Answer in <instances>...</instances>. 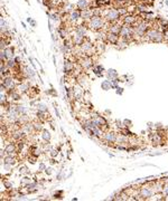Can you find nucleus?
<instances>
[{
    "mask_svg": "<svg viewBox=\"0 0 168 201\" xmlns=\"http://www.w3.org/2000/svg\"><path fill=\"white\" fill-rule=\"evenodd\" d=\"M0 59H1V61H7L8 59H7V56H6V53H5V50L3 49H1V51H0Z\"/></svg>",
    "mask_w": 168,
    "mask_h": 201,
    "instance_id": "603ef678",
    "label": "nucleus"
},
{
    "mask_svg": "<svg viewBox=\"0 0 168 201\" xmlns=\"http://www.w3.org/2000/svg\"><path fill=\"white\" fill-rule=\"evenodd\" d=\"M27 22L30 25V27H33V28H35L37 26V22L35 21L33 18H30V17H28V18H27Z\"/></svg>",
    "mask_w": 168,
    "mask_h": 201,
    "instance_id": "8fccbe9b",
    "label": "nucleus"
},
{
    "mask_svg": "<svg viewBox=\"0 0 168 201\" xmlns=\"http://www.w3.org/2000/svg\"><path fill=\"white\" fill-rule=\"evenodd\" d=\"M47 14V16L49 17V20L50 21H54V22H58L59 20H61L62 16H59L58 12H53V14H49V12H46Z\"/></svg>",
    "mask_w": 168,
    "mask_h": 201,
    "instance_id": "72a5a7b5",
    "label": "nucleus"
},
{
    "mask_svg": "<svg viewBox=\"0 0 168 201\" xmlns=\"http://www.w3.org/2000/svg\"><path fill=\"white\" fill-rule=\"evenodd\" d=\"M33 124H34V128H35V132H36V133H37V132H38V133H40V132L44 130V126H43V124H44V123L40 122L39 120L34 121Z\"/></svg>",
    "mask_w": 168,
    "mask_h": 201,
    "instance_id": "473e14b6",
    "label": "nucleus"
},
{
    "mask_svg": "<svg viewBox=\"0 0 168 201\" xmlns=\"http://www.w3.org/2000/svg\"><path fill=\"white\" fill-rule=\"evenodd\" d=\"M12 167H14V165L8 164V163H3V170H6L7 172H9V171H12Z\"/></svg>",
    "mask_w": 168,
    "mask_h": 201,
    "instance_id": "864d4df0",
    "label": "nucleus"
},
{
    "mask_svg": "<svg viewBox=\"0 0 168 201\" xmlns=\"http://www.w3.org/2000/svg\"><path fill=\"white\" fill-rule=\"evenodd\" d=\"M84 98V92H83V86H81L80 84L76 83L75 85H73V100H83Z\"/></svg>",
    "mask_w": 168,
    "mask_h": 201,
    "instance_id": "1a4fd4ad",
    "label": "nucleus"
},
{
    "mask_svg": "<svg viewBox=\"0 0 168 201\" xmlns=\"http://www.w3.org/2000/svg\"><path fill=\"white\" fill-rule=\"evenodd\" d=\"M15 61H16L17 65H21V58H20V57H18V56H16V57H15Z\"/></svg>",
    "mask_w": 168,
    "mask_h": 201,
    "instance_id": "052dcab7",
    "label": "nucleus"
},
{
    "mask_svg": "<svg viewBox=\"0 0 168 201\" xmlns=\"http://www.w3.org/2000/svg\"><path fill=\"white\" fill-rule=\"evenodd\" d=\"M2 182H3V187H5L7 190H12V189H14V184L11 183L9 180H7V179L3 178Z\"/></svg>",
    "mask_w": 168,
    "mask_h": 201,
    "instance_id": "c03bdc74",
    "label": "nucleus"
},
{
    "mask_svg": "<svg viewBox=\"0 0 168 201\" xmlns=\"http://www.w3.org/2000/svg\"><path fill=\"white\" fill-rule=\"evenodd\" d=\"M3 50H5L6 56H7V59H12L16 57V55H15V46H8Z\"/></svg>",
    "mask_w": 168,
    "mask_h": 201,
    "instance_id": "c756f323",
    "label": "nucleus"
},
{
    "mask_svg": "<svg viewBox=\"0 0 168 201\" xmlns=\"http://www.w3.org/2000/svg\"><path fill=\"white\" fill-rule=\"evenodd\" d=\"M74 70H75V65H74V63L68 60V59H65L64 63H63V72H64V75L72 76Z\"/></svg>",
    "mask_w": 168,
    "mask_h": 201,
    "instance_id": "9b49d317",
    "label": "nucleus"
},
{
    "mask_svg": "<svg viewBox=\"0 0 168 201\" xmlns=\"http://www.w3.org/2000/svg\"><path fill=\"white\" fill-rule=\"evenodd\" d=\"M54 111H55L56 117H57V118H61V114H59V111H58V109H57V105H56L55 103H54Z\"/></svg>",
    "mask_w": 168,
    "mask_h": 201,
    "instance_id": "6e6d98bb",
    "label": "nucleus"
},
{
    "mask_svg": "<svg viewBox=\"0 0 168 201\" xmlns=\"http://www.w3.org/2000/svg\"><path fill=\"white\" fill-rule=\"evenodd\" d=\"M105 76L109 81H111L113 78L119 77V73H118V70L114 69V68H109V69L105 72Z\"/></svg>",
    "mask_w": 168,
    "mask_h": 201,
    "instance_id": "cd10ccee",
    "label": "nucleus"
},
{
    "mask_svg": "<svg viewBox=\"0 0 168 201\" xmlns=\"http://www.w3.org/2000/svg\"><path fill=\"white\" fill-rule=\"evenodd\" d=\"M118 135L119 134L114 131H111V130H108L103 133L102 135V140L105 144H108L109 146H115L114 144H117L118 141Z\"/></svg>",
    "mask_w": 168,
    "mask_h": 201,
    "instance_id": "0eeeda50",
    "label": "nucleus"
},
{
    "mask_svg": "<svg viewBox=\"0 0 168 201\" xmlns=\"http://www.w3.org/2000/svg\"><path fill=\"white\" fill-rule=\"evenodd\" d=\"M123 126H124V128H130L132 125V122L130 120H123Z\"/></svg>",
    "mask_w": 168,
    "mask_h": 201,
    "instance_id": "3c124183",
    "label": "nucleus"
},
{
    "mask_svg": "<svg viewBox=\"0 0 168 201\" xmlns=\"http://www.w3.org/2000/svg\"><path fill=\"white\" fill-rule=\"evenodd\" d=\"M30 181H31V178H29V176H22L21 180H20V185H21L22 188H25L26 184L29 183Z\"/></svg>",
    "mask_w": 168,
    "mask_h": 201,
    "instance_id": "37998d69",
    "label": "nucleus"
},
{
    "mask_svg": "<svg viewBox=\"0 0 168 201\" xmlns=\"http://www.w3.org/2000/svg\"><path fill=\"white\" fill-rule=\"evenodd\" d=\"M24 75H25V77L27 81H30V79H34V78H35V76H36V72H35V69L30 68V67L25 66L24 67Z\"/></svg>",
    "mask_w": 168,
    "mask_h": 201,
    "instance_id": "b1692460",
    "label": "nucleus"
},
{
    "mask_svg": "<svg viewBox=\"0 0 168 201\" xmlns=\"http://www.w3.org/2000/svg\"><path fill=\"white\" fill-rule=\"evenodd\" d=\"M122 25H128V26H134L139 20H137L136 16L133 15H127V16L122 17Z\"/></svg>",
    "mask_w": 168,
    "mask_h": 201,
    "instance_id": "4468645a",
    "label": "nucleus"
},
{
    "mask_svg": "<svg viewBox=\"0 0 168 201\" xmlns=\"http://www.w3.org/2000/svg\"><path fill=\"white\" fill-rule=\"evenodd\" d=\"M21 130L26 133V135H33L34 133H36L35 132V128H34V124L33 122H27L25 123L24 125H22Z\"/></svg>",
    "mask_w": 168,
    "mask_h": 201,
    "instance_id": "5701e85b",
    "label": "nucleus"
},
{
    "mask_svg": "<svg viewBox=\"0 0 168 201\" xmlns=\"http://www.w3.org/2000/svg\"><path fill=\"white\" fill-rule=\"evenodd\" d=\"M85 39L84 37H81L78 36V35H74V37H73V44H74V46H77V47H81L82 45H83V42H85Z\"/></svg>",
    "mask_w": 168,
    "mask_h": 201,
    "instance_id": "7c9ffc66",
    "label": "nucleus"
},
{
    "mask_svg": "<svg viewBox=\"0 0 168 201\" xmlns=\"http://www.w3.org/2000/svg\"><path fill=\"white\" fill-rule=\"evenodd\" d=\"M142 1H146V0H142Z\"/></svg>",
    "mask_w": 168,
    "mask_h": 201,
    "instance_id": "774afa93",
    "label": "nucleus"
},
{
    "mask_svg": "<svg viewBox=\"0 0 168 201\" xmlns=\"http://www.w3.org/2000/svg\"><path fill=\"white\" fill-rule=\"evenodd\" d=\"M67 17H68V21H70L71 24H75L77 20L81 19V11L78 10V9H74L72 12L68 14Z\"/></svg>",
    "mask_w": 168,
    "mask_h": 201,
    "instance_id": "6ab92c4d",
    "label": "nucleus"
},
{
    "mask_svg": "<svg viewBox=\"0 0 168 201\" xmlns=\"http://www.w3.org/2000/svg\"><path fill=\"white\" fill-rule=\"evenodd\" d=\"M121 29H122V24L114 22V24H110V27L108 29V33L115 34V35H120Z\"/></svg>",
    "mask_w": 168,
    "mask_h": 201,
    "instance_id": "412c9836",
    "label": "nucleus"
},
{
    "mask_svg": "<svg viewBox=\"0 0 168 201\" xmlns=\"http://www.w3.org/2000/svg\"><path fill=\"white\" fill-rule=\"evenodd\" d=\"M104 20L109 24H114V22H119L121 18V15L119 12V9L117 8H111L104 12Z\"/></svg>",
    "mask_w": 168,
    "mask_h": 201,
    "instance_id": "39448f33",
    "label": "nucleus"
},
{
    "mask_svg": "<svg viewBox=\"0 0 168 201\" xmlns=\"http://www.w3.org/2000/svg\"><path fill=\"white\" fill-rule=\"evenodd\" d=\"M93 17V11L92 9H85V10L81 11V19L83 21H89L91 18Z\"/></svg>",
    "mask_w": 168,
    "mask_h": 201,
    "instance_id": "393cba45",
    "label": "nucleus"
},
{
    "mask_svg": "<svg viewBox=\"0 0 168 201\" xmlns=\"http://www.w3.org/2000/svg\"><path fill=\"white\" fill-rule=\"evenodd\" d=\"M106 34H108V31L105 33L104 30L96 31V39L100 42H106Z\"/></svg>",
    "mask_w": 168,
    "mask_h": 201,
    "instance_id": "c9c22d12",
    "label": "nucleus"
},
{
    "mask_svg": "<svg viewBox=\"0 0 168 201\" xmlns=\"http://www.w3.org/2000/svg\"><path fill=\"white\" fill-rule=\"evenodd\" d=\"M101 88L103 89V91H109V89H111L112 88L111 81H109V79H105V81L101 82Z\"/></svg>",
    "mask_w": 168,
    "mask_h": 201,
    "instance_id": "f704fd0d",
    "label": "nucleus"
},
{
    "mask_svg": "<svg viewBox=\"0 0 168 201\" xmlns=\"http://www.w3.org/2000/svg\"><path fill=\"white\" fill-rule=\"evenodd\" d=\"M121 37L120 35H115V34L108 33L106 34V42H109L111 45H118L120 42Z\"/></svg>",
    "mask_w": 168,
    "mask_h": 201,
    "instance_id": "a211bd4d",
    "label": "nucleus"
},
{
    "mask_svg": "<svg viewBox=\"0 0 168 201\" xmlns=\"http://www.w3.org/2000/svg\"><path fill=\"white\" fill-rule=\"evenodd\" d=\"M78 65L83 68V69H90L93 68V58L89 55H84L83 57L78 59Z\"/></svg>",
    "mask_w": 168,
    "mask_h": 201,
    "instance_id": "6e6552de",
    "label": "nucleus"
},
{
    "mask_svg": "<svg viewBox=\"0 0 168 201\" xmlns=\"http://www.w3.org/2000/svg\"><path fill=\"white\" fill-rule=\"evenodd\" d=\"M0 29H1V34H7L9 30H10L8 21H7L3 17H1V19H0Z\"/></svg>",
    "mask_w": 168,
    "mask_h": 201,
    "instance_id": "a878e982",
    "label": "nucleus"
},
{
    "mask_svg": "<svg viewBox=\"0 0 168 201\" xmlns=\"http://www.w3.org/2000/svg\"><path fill=\"white\" fill-rule=\"evenodd\" d=\"M46 163L43 161H40L38 163V167H37V172H45V170H46Z\"/></svg>",
    "mask_w": 168,
    "mask_h": 201,
    "instance_id": "a18cd8bd",
    "label": "nucleus"
},
{
    "mask_svg": "<svg viewBox=\"0 0 168 201\" xmlns=\"http://www.w3.org/2000/svg\"><path fill=\"white\" fill-rule=\"evenodd\" d=\"M2 163H8V164H11V165H16L18 163V159H17L16 153L8 154L5 158H2Z\"/></svg>",
    "mask_w": 168,
    "mask_h": 201,
    "instance_id": "4be33fe9",
    "label": "nucleus"
},
{
    "mask_svg": "<svg viewBox=\"0 0 168 201\" xmlns=\"http://www.w3.org/2000/svg\"><path fill=\"white\" fill-rule=\"evenodd\" d=\"M57 34H58V36L61 37L62 39H66L68 38V36H70V33H68V30H67V28L63 27V26H61V27L57 28Z\"/></svg>",
    "mask_w": 168,
    "mask_h": 201,
    "instance_id": "bb28decb",
    "label": "nucleus"
},
{
    "mask_svg": "<svg viewBox=\"0 0 168 201\" xmlns=\"http://www.w3.org/2000/svg\"><path fill=\"white\" fill-rule=\"evenodd\" d=\"M106 21L102 16H93L91 19L87 21V28L93 31H99L103 30L104 26H105Z\"/></svg>",
    "mask_w": 168,
    "mask_h": 201,
    "instance_id": "7ed1b4c3",
    "label": "nucleus"
},
{
    "mask_svg": "<svg viewBox=\"0 0 168 201\" xmlns=\"http://www.w3.org/2000/svg\"><path fill=\"white\" fill-rule=\"evenodd\" d=\"M64 198V191L63 190H57L55 191L53 194V199H56V200H61V199Z\"/></svg>",
    "mask_w": 168,
    "mask_h": 201,
    "instance_id": "a19ab883",
    "label": "nucleus"
},
{
    "mask_svg": "<svg viewBox=\"0 0 168 201\" xmlns=\"http://www.w3.org/2000/svg\"><path fill=\"white\" fill-rule=\"evenodd\" d=\"M49 163H50V165H54V164H57L58 162H57V160H56V158H50Z\"/></svg>",
    "mask_w": 168,
    "mask_h": 201,
    "instance_id": "bf43d9fd",
    "label": "nucleus"
},
{
    "mask_svg": "<svg viewBox=\"0 0 168 201\" xmlns=\"http://www.w3.org/2000/svg\"><path fill=\"white\" fill-rule=\"evenodd\" d=\"M65 179H67V176L65 174V170L62 168V169L58 170L57 174H56V180L57 181H62V180H65Z\"/></svg>",
    "mask_w": 168,
    "mask_h": 201,
    "instance_id": "e433bc0d",
    "label": "nucleus"
},
{
    "mask_svg": "<svg viewBox=\"0 0 168 201\" xmlns=\"http://www.w3.org/2000/svg\"><path fill=\"white\" fill-rule=\"evenodd\" d=\"M81 50L84 54H86L89 56H92L94 54V45L91 42L89 38L85 39V42H83V45L81 46Z\"/></svg>",
    "mask_w": 168,
    "mask_h": 201,
    "instance_id": "9d476101",
    "label": "nucleus"
},
{
    "mask_svg": "<svg viewBox=\"0 0 168 201\" xmlns=\"http://www.w3.org/2000/svg\"><path fill=\"white\" fill-rule=\"evenodd\" d=\"M105 113H106V114H109V115H110V114H111V111H109V109H106Z\"/></svg>",
    "mask_w": 168,
    "mask_h": 201,
    "instance_id": "69168bd1",
    "label": "nucleus"
},
{
    "mask_svg": "<svg viewBox=\"0 0 168 201\" xmlns=\"http://www.w3.org/2000/svg\"><path fill=\"white\" fill-rule=\"evenodd\" d=\"M87 30H89L87 26L84 25V24H81V25H78V26H76V27H75V35H78V36L86 38Z\"/></svg>",
    "mask_w": 168,
    "mask_h": 201,
    "instance_id": "aec40b11",
    "label": "nucleus"
},
{
    "mask_svg": "<svg viewBox=\"0 0 168 201\" xmlns=\"http://www.w3.org/2000/svg\"><path fill=\"white\" fill-rule=\"evenodd\" d=\"M53 172H54V169H53V167H47L46 168V170H45V174L46 176H50L52 174H53Z\"/></svg>",
    "mask_w": 168,
    "mask_h": 201,
    "instance_id": "09e8293b",
    "label": "nucleus"
},
{
    "mask_svg": "<svg viewBox=\"0 0 168 201\" xmlns=\"http://www.w3.org/2000/svg\"><path fill=\"white\" fill-rule=\"evenodd\" d=\"M25 190L27 191L28 194H31V193H36L37 190H38V181H30L29 183H27L25 185Z\"/></svg>",
    "mask_w": 168,
    "mask_h": 201,
    "instance_id": "f3484780",
    "label": "nucleus"
},
{
    "mask_svg": "<svg viewBox=\"0 0 168 201\" xmlns=\"http://www.w3.org/2000/svg\"><path fill=\"white\" fill-rule=\"evenodd\" d=\"M3 152L6 153V155H8V154L18 153L16 142H9V143H7V144H6V146H5V149H3Z\"/></svg>",
    "mask_w": 168,
    "mask_h": 201,
    "instance_id": "2eb2a0df",
    "label": "nucleus"
},
{
    "mask_svg": "<svg viewBox=\"0 0 168 201\" xmlns=\"http://www.w3.org/2000/svg\"><path fill=\"white\" fill-rule=\"evenodd\" d=\"M16 111L18 112L19 115H28V107H26L25 105H21V104H17L16 103Z\"/></svg>",
    "mask_w": 168,
    "mask_h": 201,
    "instance_id": "2f4dec72",
    "label": "nucleus"
},
{
    "mask_svg": "<svg viewBox=\"0 0 168 201\" xmlns=\"http://www.w3.org/2000/svg\"><path fill=\"white\" fill-rule=\"evenodd\" d=\"M94 67H95V68H96V69H98V70H99V72H100V73H103V72H106V70H105V69H104V67H103V66H102V65H99V64H98V65H95V66H94Z\"/></svg>",
    "mask_w": 168,
    "mask_h": 201,
    "instance_id": "4d7b16f0",
    "label": "nucleus"
},
{
    "mask_svg": "<svg viewBox=\"0 0 168 201\" xmlns=\"http://www.w3.org/2000/svg\"><path fill=\"white\" fill-rule=\"evenodd\" d=\"M21 26H22L24 28H27V25H26V24H25L24 21H21Z\"/></svg>",
    "mask_w": 168,
    "mask_h": 201,
    "instance_id": "0e129e2a",
    "label": "nucleus"
},
{
    "mask_svg": "<svg viewBox=\"0 0 168 201\" xmlns=\"http://www.w3.org/2000/svg\"><path fill=\"white\" fill-rule=\"evenodd\" d=\"M6 66L8 67L9 69H14L15 67L17 66V64H16V61H15V58H12V59H8V60L6 61Z\"/></svg>",
    "mask_w": 168,
    "mask_h": 201,
    "instance_id": "79ce46f5",
    "label": "nucleus"
},
{
    "mask_svg": "<svg viewBox=\"0 0 168 201\" xmlns=\"http://www.w3.org/2000/svg\"><path fill=\"white\" fill-rule=\"evenodd\" d=\"M133 28H134V37L137 36L139 38H142L146 34H147V31L150 29V24L147 22L146 20L141 19L133 26Z\"/></svg>",
    "mask_w": 168,
    "mask_h": 201,
    "instance_id": "20e7f679",
    "label": "nucleus"
},
{
    "mask_svg": "<svg viewBox=\"0 0 168 201\" xmlns=\"http://www.w3.org/2000/svg\"><path fill=\"white\" fill-rule=\"evenodd\" d=\"M165 3H166V6L168 7V0H165Z\"/></svg>",
    "mask_w": 168,
    "mask_h": 201,
    "instance_id": "338daca9",
    "label": "nucleus"
},
{
    "mask_svg": "<svg viewBox=\"0 0 168 201\" xmlns=\"http://www.w3.org/2000/svg\"><path fill=\"white\" fill-rule=\"evenodd\" d=\"M58 153H59V151L57 150L56 148H53L52 150H50V152H49V156H50V158H57Z\"/></svg>",
    "mask_w": 168,
    "mask_h": 201,
    "instance_id": "49530a36",
    "label": "nucleus"
},
{
    "mask_svg": "<svg viewBox=\"0 0 168 201\" xmlns=\"http://www.w3.org/2000/svg\"><path fill=\"white\" fill-rule=\"evenodd\" d=\"M142 40L145 42H156V44H160V42H164L166 40L165 34L162 33L161 30L157 29V28H152L150 27L147 34L142 37Z\"/></svg>",
    "mask_w": 168,
    "mask_h": 201,
    "instance_id": "f257e3e1",
    "label": "nucleus"
},
{
    "mask_svg": "<svg viewBox=\"0 0 168 201\" xmlns=\"http://www.w3.org/2000/svg\"><path fill=\"white\" fill-rule=\"evenodd\" d=\"M28 59H29V63H30V65H31V66H33L34 69H36V66H35V63H34V59L31 58V57H29V58H28Z\"/></svg>",
    "mask_w": 168,
    "mask_h": 201,
    "instance_id": "e2e57ef3",
    "label": "nucleus"
},
{
    "mask_svg": "<svg viewBox=\"0 0 168 201\" xmlns=\"http://www.w3.org/2000/svg\"><path fill=\"white\" fill-rule=\"evenodd\" d=\"M26 81H27V79H26ZM26 81L20 82V83L17 85V91L22 95L28 94V93L30 92V88H31L30 84H29V81L28 82H26Z\"/></svg>",
    "mask_w": 168,
    "mask_h": 201,
    "instance_id": "f8f14e48",
    "label": "nucleus"
},
{
    "mask_svg": "<svg viewBox=\"0 0 168 201\" xmlns=\"http://www.w3.org/2000/svg\"><path fill=\"white\" fill-rule=\"evenodd\" d=\"M162 194L165 195V197H168V184H165L164 190H162Z\"/></svg>",
    "mask_w": 168,
    "mask_h": 201,
    "instance_id": "13d9d810",
    "label": "nucleus"
},
{
    "mask_svg": "<svg viewBox=\"0 0 168 201\" xmlns=\"http://www.w3.org/2000/svg\"><path fill=\"white\" fill-rule=\"evenodd\" d=\"M11 139L14 140L15 142L17 141H21V140H25L26 139V133L22 131L21 128H17V130H12L11 132Z\"/></svg>",
    "mask_w": 168,
    "mask_h": 201,
    "instance_id": "ddd939ff",
    "label": "nucleus"
},
{
    "mask_svg": "<svg viewBox=\"0 0 168 201\" xmlns=\"http://www.w3.org/2000/svg\"><path fill=\"white\" fill-rule=\"evenodd\" d=\"M36 118L40 121V122L44 123L45 121H46V118H47V116H46V112L38 111V109H37L36 111Z\"/></svg>",
    "mask_w": 168,
    "mask_h": 201,
    "instance_id": "4c0bfd02",
    "label": "nucleus"
},
{
    "mask_svg": "<svg viewBox=\"0 0 168 201\" xmlns=\"http://www.w3.org/2000/svg\"><path fill=\"white\" fill-rule=\"evenodd\" d=\"M36 109H38V111H43V112H46V113H48V106L47 104L45 103H36Z\"/></svg>",
    "mask_w": 168,
    "mask_h": 201,
    "instance_id": "ea45409f",
    "label": "nucleus"
},
{
    "mask_svg": "<svg viewBox=\"0 0 168 201\" xmlns=\"http://www.w3.org/2000/svg\"><path fill=\"white\" fill-rule=\"evenodd\" d=\"M46 93H47L48 95H52V96H54V97H55V96H57V93H56V91L53 88V87H50V88L48 89Z\"/></svg>",
    "mask_w": 168,
    "mask_h": 201,
    "instance_id": "5fc2aeb1",
    "label": "nucleus"
},
{
    "mask_svg": "<svg viewBox=\"0 0 168 201\" xmlns=\"http://www.w3.org/2000/svg\"><path fill=\"white\" fill-rule=\"evenodd\" d=\"M18 174L19 176H28L29 174V169L26 165H20L18 168Z\"/></svg>",
    "mask_w": 168,
    "mask_h": 201,
    "instance_id": "58836bf2",
    "label": "nucleus"
},
{
    "mask_svg": "<svg viewBox=\"0 0 168 201\" xmlns=\"http://www.w3.org/2000/svg\"><path fill=\"white\" fill-rule=\"evenodd\" d=\"M16 79L14 76H7V77H2V82H1V91H6V92H11L17 88Z\"/></svg>",
    "mask_w": 168,
    "mask_h": 201,
    "instance_id": "423d86ee",
    "label": "nucleus"
},
{
    "mask_svg": "<svg viewBox=\"0 0 168 201\" xmlns=\"http://www.w3.org/2000/svg\"><path fill=\"white\" fill-rule=\"evenodd\" d=\"M40 137L44 142H50V140H52V133L48 131L47 128H44L42 132H40Z\"/></svg>",
    "mask_w": 168,
    "mask_h": 201,
    "instance_id": "c85d7f7f",
    "label": "nucleus"
},
{
    "mask_svg": "<svg viewBox=\"0 0 168 201\" xmlns=\"http://www.w3.org/2000/svg\"><path fill=\"white\" fill-rule=\"evenodd\" d=\"M119 82H121L120 79H119V77L117 78H113V79H111V83H112V88H117L118 85H119Z\"/></svg>",
    "mask_w": 168,
    "mask_h": 201,
    "instance_id": "de8ad7c7",
    "label": "nucleus"
},
{
    "mask_svg": "<svg viewBox=\"0 0 168 201\" xmlns=\"http://www.w3.org/2000/svg\"><path fill=\"white\" fill-rule=\"evenodd\" d=\"M155 194L154 181H147L139 188V197L141 200H151Z\"/></svg>",
    "mask_w": 168,
    "mask_h": 201,
    "instance_id": "f03ea898",
    "label": "nucleus"
},
{
    "mask_svg": "<svg viewBox=\"0 0 168 201\" xmlns=\"http://www.w3.org/2000/svg\"><path fill=\"white\" fill-rule=\"evenodd\" d=\"M115 89H117V91H115V93H117V94H119V95H122V93H123V88H121V87H119V86H118Z\"/></svg>",
    "mask_w": 168,
    "mask_h": 201,
    "instance_id": "680f3d73",
    "label": "nucleus"
},
{
    "mask_svg": "<svg viewBox=\"0 0 168 201\" xmlns=\"http://www.w3.org/2000/svg\"><path fill=\"white\" fill-rule=\"evenodd\" d=\"M91 0H77L76 1V8L80 11H83L85 9H92L91 8Z\"/></svg>",
    "mask_w": 168,
    "mask_h": 201,
    "instance_id": "dca6fc26",
    "label": "nucleus"
}]
</instances>
